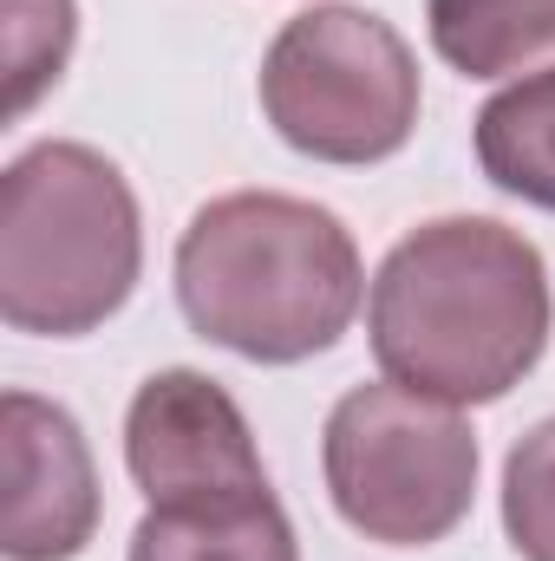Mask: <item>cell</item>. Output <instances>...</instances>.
I'll use <instances>...</instances> for the list:
<instances>
[{
    "label": "cell",
    "mask_w": 555,
    "mask_h": 561,
    "mask_svg": "<svg viewBox=\"0 0 555 561\" xmlns=\"http://www.w3.org/2000/svg\"><path fill=\"white\" fill-rule=\"evenodd\" d=\"M543 249L497 216H438L393 242L366 294L373 359L444 405H497L550 353Z\"/></svg>",
    "instance_id": "obj_1"
},
{
    "label": "cell",
    "mask_w": 555,
    "mask_h": 561,
    "mask_svg": "<svg viewBox=\"0 0 555 561\" xmlns=\"http://www.w3.org/2000/svg\"><path fill=\"white\" fill-rule=\"evenodd\" d=\"M366 294L353 229L281 190H236L190 216L177 242L183 320L256 366H301L327 353Z\"/></svg>",
    "instance_id": "obj_2"
},
{
    "label": "cell",
    "mask_w": 555,
    "mask_h": 561,
    "mask_svg": "<svg viewBox=\"0 0 555 561\" xmlns=\"http://www.w3.org/2000/svg\"><path fill=\"white\" fill-rule=\"evenodd\" d=\"M144 268V222L125 170L72 138L20 150L0 176V320L39 340L105 327Z\"/></svg>",
    "instance_id": "obj_3"
},
{
    "label": "cell",
    "mask_w": 555,
    "mask_h": 561,
    "mask_svg": "<svg viewBox=\"0 0 555 561\" xmlns=\"http://www.w3.org/2000/svg\"><path fill=\"white\" fill-rule=\"evenodd\" d=\"M262 118L314 163H386L418 131V59L406 33L366 7H307L262 53Z\"/></svg>",
    "instance_id": "obj_4"
},
{
    "label": "cell",
    "mask_w": 555,
    "mask_h": 561,
    "mask_svg": "<svg viewBox=\"0 0 555 561\" xmlns=\"http://www.w3.org/2000/svg\"><path fill=\"white\" fill-rule=\"evenodd\" d=\"M327 496L347 529L386 549L444 542L477 496V431L412 386H353L320 431Z\"/></svg>",
    "instance_id": "obj_5"
},
{
    "label": "cell",
    "mask_w": 555,
    "mask_h": 561,
    "mask_svg": "<svg viewBox=\"0 0 555 561\" xmlns=\"http://www.w3.org/2000/svg\"><path fill=\"white\" fill-rule=\"evenodd\" d=\"M125 470L150 510L269 483L242 405L209 373H190V366L150 373L138 386V399L125 412Z\"/></svg>",
    "instance_id": "obj_6"
},
{
    "label": "cell",
    "mask_w": 555,
    "mask_h": 561,
    "mask_svg": "<svg viewBox=\"0 0 555 561\" xmlns=\"http://www.w3.org/2000/svg\"><path fill=\"white\" fill-rule=\"evenodd\" d=\"M0 549L7 561H72L99 536V470L66 405L7 392L0 399Z\"/></svg>",
    "instance_id": "obj_7"
},
{
    "label": "cell",
    "mask_w": 555,
    "mask_h": 561,
    "mask_svg": "<svg viewBox=\"0 0 555 561\" xmlns=\"http://www.w3.org/2000/svg\"><path fill=\"white\" fill-rule=\"evenodd\" d=\"M125 561H301V542H294L281 496L262 483L236 496L144 510Z\"/></svg>",
    "instance_id": "obj_8"
},
{
    "label": "cell",
    "mask_w": 555,
    "mask_h": 561,
    "mask_svg": "<svg viewBox=\"0 0 555 561\" xmlns=\"http://www.w3.org/2000/svg\"><path fill=\"white\" fill-rule=\"evenodd\" d=\"M471 144H477V170L503 196L530 209H555V66L503 85L477 112Z\"/></svg>",
    "instance_id": "obj_9"
},
{
    "label": "cell",
    "mask_w": 555,
    "mask_h": 561,
    "mask_svg": "<svg viewBox=\"0 0 555 561\" xmlns=\"http://www.w3.org/2000/svg\"><path fill=\"white\" fill-rule=\"evenodd\" d=\"M431 53L464 79H503L555 53V0H424Z\"/></svg>",
    "instance_id": "obj_10"
},
{
    "label": "cell",
    "mask_w": 555,
    "mask_h": 561,
    "mask_svg": "<svg viewBox=\"0 0 555 561\" xmlns=\"http://www.w3.org/2000/svg\"><path fill=\"white\" fill-rule=\"evenodd\" d=\"M503 529L523 561H555V419L523 431L503 457Z\"/></svg>",
    "instance_id": "obj_11"
},
{
    "label": "cell",
    "mask_w": 555,
    "mask_h": 561,
    "mask_svg": "<svg viewBox=\"0 0 555 561\" xmlns=\"http://www.w3.org/2000/svg\"><path fill=\"white\" fill-rule=\"evenodd\" d=\"M79 39V7L72 0H7V72H13V118L59 85L66 59Z\"/></svg>",
    "instance_id": "obj_12"
}]
</instances>
